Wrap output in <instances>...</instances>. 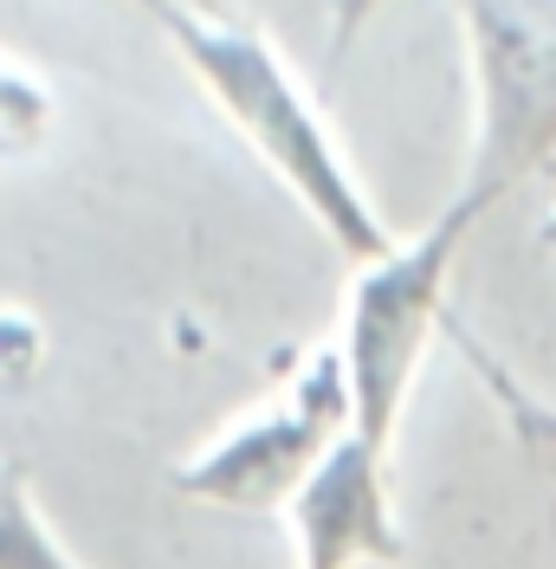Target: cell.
Returning a JSON list of instances; mask_svg holds the SVG:
<instances>
[{"label":"cell","instance_id":"3","mask_svg":"<svg viewBox=\"0 0 556 569\" xmlns=\"http://www.w3.org/2000/svg\"><path fill=\"white\" fill-rule=\"evenodd\" d=\"M473 59V156L453 201L486 220L512 188L556 169V0L459 7Z\"/></svg>","mask_w":556,"mask_h":569},{"label":"cell","instance_id":"4","mask_svg":"<svg viewBox=\"0 0 556 569\" xmlns=\"http://www.w3.org/2000/svg\"><path fill=\"white\" fill-rule=\"evenodd\" d=\"M349 427H356V415H349L344 356H337V343H324L259 415L234 421L208 453L181 460L169 479L181 498H201V505L278 511V505L298 498V486L324 466V453L344 440Z\"/></svg>","mask_w":556,"mask_h":569},{"label":"cell","instance_id":"7","mask_svg":"<svg viewBox=\"0 0 556 569\" xmlns=\"http://www.w3.org/2000/svg\"><path fill=\"white\" fill-rule=\"evenodd\" d=\"M46 123H52V91L39 78H27L20 66L0 59V156L33 149L46 137Z\"/></svg>","mask_w":556,"mask_h":569},{"label":"cell","instance_id":"1","mask_svg":"<svg viewBox=\"0 0 556 569\" xmlns=\"http://www.w3.org/2000/svg\"><path fill=\"white\" fill-rule=\"evenodd\" d=\"M156 20H162L169 46L188 59V71L208 84V98L227 110V123L259 149V162L324 227V240L344 252L356 272L388 259L395 233L383 227V213L363 194L356 169L344 162L317 98L298 84V71L285 66V52L272 39L259 27L208 20V13H188V7H156Z\"/></svg>","mask_w":556,"mask_h":569},{"label":"cell","instance_id":"2","mask_svg":"<svg viewBox=\"0 0 556 569\" xmlns=\"http://www.w3.org/2000/svg\"><path fill=\"white\" fill-rule=\"evenodd\" d=\"M473 227H479V213L466 201H447L434 227H420L415 240H395L388 259L363 266L356 284H349L337 356H344V376H349L356 433L369 447H383V453L395 440V421L408 408L420 362H427V343L447 323L453 259H459Z\"/></svg>","mask_w":556,"mask_h":569},{"label":"cell","instance_id":"8","mask_svg":"<svg viewBox=\"0 0 556 569\" xmlns=\"http://www.w3.org/2000/svg\"><path fill=\"white\" fill-rule=\"evenodd\" d=\"M544 259L556 266V208H550V220H544Z\"/></svg>","mask_w":556,"mask_h":569},{"label":"cell","instance_id":"5","mask_svg":"<svg viewBox=\"0 0 556 569\" xmlns=\"http://www.w3.org/2000/svg\"><path fill=\"white\" fill-rule=\"evenodd\" d=\"M285 511L298 537V569H363L401 557V525L388 511V453L356 427L324 453Z\"/></svg>","mask_w":556,"mask_h":569},{"label":"cell","instance_id":"6","mask_svg":"<svg viewBox=\"0 0 556 569\" xmlns=\"http://www.w3.org/2000/svg\"><path fill=\"white\" fill-rule=\"evenodd\" d=\"M0 569H78L52 525L39 518L33 486L13 460H0Z\"/></svg>","mask_w":556,"mask_h":569}]
</instances>
